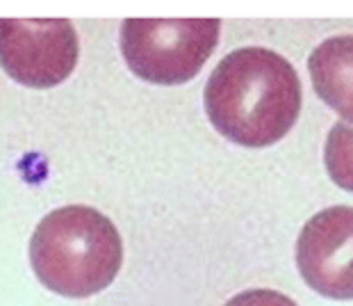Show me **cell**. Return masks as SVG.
<instances>
[{
    "label": "cell",
    "instance_id": "ba28073f",
    "mask_svg": "<svg viewBox=\"0 0 353 306\" xmlns=\"http://www.w3.org/2000/svg\"><path fill=\"white\" fill-rule=\"evenodd\" d=\"M223 306H299L294 300H290L288 295L278 293V290L269 288H255V290H244L223 304Z\"/></svg>",
    "mask_w": 353,
    "mask_h": 306
},
{
    "label": "cell",
    "instance_id": "3957f363",
    "mask_svg": "<svg viewBox=\"0 0 353 306\" xmlns=\"http://www.w3.org/2000/svg\"><path fill=\"white\" fill-rule=\"evenodd\" d=\"M216 19H130L121 26V53L134 76L153 85H183L196 76L219 44Z\"/></svg>",
    "mask_w": 353,
    "mask_h": 306
},
{
    "label": "cell",
    "instance_id": "8992f818",
    "mask_svg": "<svg viewBox=\"0 0 353 306\" xmlns=\"http://www.w3.org/2000/svg\"><path fill=\"white\" fill-rule=\"evenodd\" d=\"M314 92L347 124H353V35L330 37L307 59Z\"/></svg>",
    "mask_w": 353,
    "mask_h": 306
},
{
    "label": "cell",
    "instance_id": "52a82bcc",
    "mask_svg": "<svg viewBox=\"0 0 353 306\" xmlns=\"http://www.w3.org/2000/svg\"><path fill=\"white\" fill-rule=\"evenodd\" d=\"M324 165L328 176L342 190L353 192V126L337 122L328 131L324 146Z\"/></svg>",
    "mask_w": 353,
    "mask_h": 306
},
{
    "label": "cell",
    "instance_id": "7a4b0ae2",
    "mask_svg": "<svg viewBox=\"0 0 353 306\" xmlns=\"http://www.w3.org/2000/svg\"><path fill=\"white\" fill-rule=\"evenodd\" d=\"M30 263L43 286L62 297L99 295L123 265L114 222L89 206H64L37 224Z\"/></svg>",
    "mask_w": 353,
    "mask_h": 306
},
{
    "label": "cell",
    "instance_id": "277c9868",
    "mask_svg": "<svg viewBox=\"0 0 353 306\" xmlns=\"http://www.w3.org/2000/svg\"><path fill=\"white\" fill-rule=\"evenodd\" d=\"M78 32L69 21L0 19V66L26 87L64 83L78 64Z\"/></svg>",
    "mask_w": 353,
    "mask_h": 306
},
{
    "label": "cell",
    "instance_id": "6da1fadb",
    "mask_svg": "<svg viewBox=\"0 0 353 306\" xmlns=\"http://www.w3.org/2000/svg\"><path fill=\"white\" fill-rule=\"evenodd\" d=\"M296 69L276 50L246 46L228 53L205 85V112L219 135L246 149L283 140L301 112Z\"/></svg>",
    "mask_w": 353,
    "mask_h": 306
},
{
    "label": "cell",
    "instance_id": "5b68a950",
    "mask_svg": "<svg viewBox=\"0 0 353 306\" xmlns=\"http://www.w3.org/2000/svg\"><path fill=\"white\" fill-rule=\"evenodd\" d=\"M296 267L314 293L353 300V208L333 206L305 222L296 240Z\"/></svg>",
    "mask_w": 353,
    "mask_h": 306
}]
</instances>
